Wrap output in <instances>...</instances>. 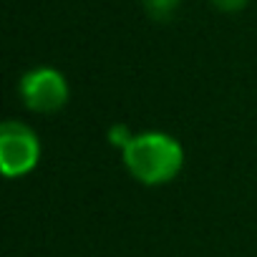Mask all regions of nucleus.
<instances>
[{
	"label": "nucleus",
	"mask_w": 257,
	"mask_h": 257,
	"mask_svg": "<svg viewBox=\"0 0 257 257\" xmlns=\"http://www.w3.org/2000/svg\"><path fill=\"white\" fill-rule=\"evenodd\" d=\"M123 164L142 184H167L179 174L184 164V149L169 134L144 132L134 134L123 149Z\"/></svg>",
	"instance_id": "1"
},
{
	"label": "nucleus",
	"mask_w": 257,
	"mask_h": 257,
	"mask_svg": "<svg viewBox=\"0 0 257 257\" xmlns=\"http://www.w3.org/2000/svg\"><path fill=\"white\" fill-rule=\"evenodd\" d=\"M41 159V142L23 121H3L0 126V169L8 179L36 169Z\"/></svg>",
	"instance_id": "2"
},
{
	"label": "nucleus",
	"mask_w": 257,
	"mask_h": 257,
	"mask_svg": "<svg viewBox=\"0 0 257 257\" xmlns=\"http://www.w3.org/2000/svg\"><path fill=\"white\" fill-rule=\"evenodd\" d=\"M18 91H21L23 103L36 113H56L68 101V83H66L63 73L51 66L31 68L21 78Z\"/></svg>",
	"instance_id": "3"
},
{
	"label": "nucleus",
	"mask_w": 257,
	"mask_h": 257,
	"mask_svg": "<svg viewBox=\"0 0 257 257\" xmlns=\"http://www.w3.org/2000/svg\"><path fill=\"white\" fill-rule=\"evenodd\" d=\"M139 3H142V8L147 11L149 18H154V21H169L177 13V8L182 6V0H139Z\"/></svg>",
	"instance_id": "4"
},
{
	"label": "nucleus",
	"mask_w": 257,
	"mask_h": 257,
	"mask_svg": "<svg viewBox=\"0 0 257 257\" xmlns=\"http://www.w3.org/2000/svg\"><path fill=\"white\" fill-rule=\"evenodd\" d=\"M249 0H212V6L219 11V13H239L247 8Z\"/></svg>",
	"instance_id": "5"
},
{
	"label": "nucleus",
	"mask_w": 257,
	"mask_h": 257,
	"mask_svg": "<svg viewBox=\"0 0 257 257\" xmlns=\"http://www.w3.org/2000/svg\"><path fill=\"white\" fill-rule=\"evenodd\" d=\"M134 139V134H128V128L126 126H113L111 128V144L113 147H121V152L128 147V142Z\"/></svg>",
	"instance_id": "6"
}]
</instances>
